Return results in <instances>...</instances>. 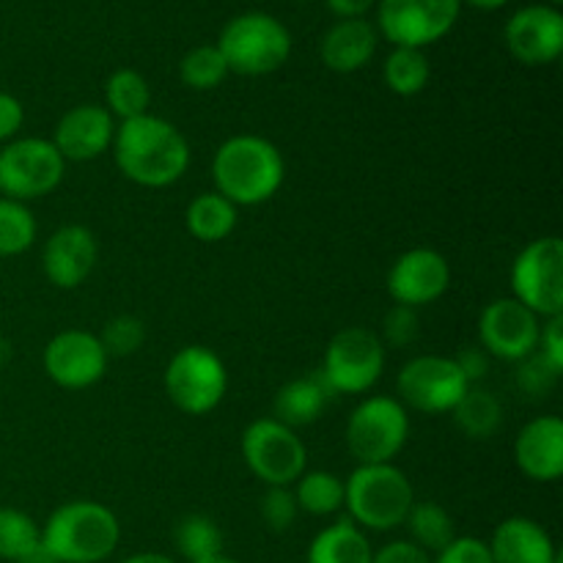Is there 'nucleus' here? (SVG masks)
<instances>
[{
  "label": "nucleus",
  "mask_w": 563,
  "mask_h": 563,
  "mask_svg": "<svg viewBox=\"0 0 563 563\" xmlns=\"http://www.w3.org/2000/svg\"><path fill=\"white\" fill-rule=\"evenodd\" d=\"M113 159L121 174L141 187L176 185L190 168V143L179 126L159 115L121 121L113 135Z\"/></svg>",
  "instance_id": "1"
},
{
  "label": "nucleus",
  "mask_w": 563,
  "mask_h": 563,
  "mask_svg": "<svg viewBox=\"0 0 563 563\" xmlns=\"http://www.w3.org/2000/svg\"><path fill=\"white\" fill-rule=\"evenodd\" d=\"M214 187L236 209L258 207L278 196L286 179L280 148L262 135H234L220 143L212 159Z\"/></svg>",
  "instance_id": "2"
},
{
  "label": "nucleus",
  "mask_w": 563,
  "mask_h": 563,
  "mask_svg": "<svg viewBox=\"0 0 563 563\" xmlns=\"http://www.w3.org/2000/svg\"><path fill=\"white\" fill-rule=\"evenodd\" d=\"M119 539V517L97 500H69L42 528V544L55 563H99L115 553Z\"/></svg>",
  "instance_id": "3"
},
{
  "label": "nucleus",
  "mask_w": 563,
  "mask_h": 563,
  "mask_svg": "<svg viewBox=\"0 0 563 563\" xmlns=\"http://www.w3.org/2000/svg\"><path fill=\"white\" fill-rule=\"evenodd\" d=\"M412 504L416 489L394 462L357 465L344 482V506L350 520L366 531H394L405 526Z\"/></svg>",
  "instance_id": "4"
},
{
  "label": "nucleus",
  "mask_w": 563,
  "mask_h": 563,
  "mask_svg": "<svg viewBox=\"0 0 563 563\" xmlns=\"http://www.w3.org/2000/svg\"><path fill=\"white\" fill-rule=\"evenodd\" d=\"M220 55L229 71L242 77H264L278 71L291 55V36L280 20L264 11L240 14L220 31Z\"/></svg>",
  "instance_id": "5"
},
{
  "label": "nucleus",
  "mask_w": 563,
  "mask_h": 563,
  "mask_svg": "<svg viewBox=\"0 0 563 563\" xmlns=\"http://www.w3.org/2000/svg\"><path fill=\"white\" fill-rule=\"evenodd\" d=\"M407 438H410V416L394 396H368L346 421V449L357 465H385L396 460Z\"/></svg>",
  "instance_id": "6"
},
{
  "label": "nucleus",
  "mask_w": 563,
  "mask_h": 563,
  "mask_svg": "<svg viewBox=\"0 0 563 563\" xmlns=\"http://www.w3.org/2000/svg\"><path fill=\"white\" fill-rule=\"evenodd\" d=\"M165 394L185 416H207L229 390V372L209 346H181L165 366Z\"/></svg>",
  "instance_id": "7"
},
{
  "label": "nucleus",
  "mask_w": 563,
  "mask_h": 563,
  "mask_svg": "<svg viewBox=\"0 0 563 563\" xmlns=\"http://www.w3.org/2000/svg\"><path fill=\"white\" fill-rule=\"evenodd\" d=\"M511 297L539 319L563 317V242L542 236L517 253L511 264Z\"/></svg>",
  "instance_id": "8"
},
{
  "label": "nucleus",
  "mask_w": 563,
  "mask_h": 563,
  "mask_svg": "<svg viewBox=\"0 0 563 563\" xmlns=\"http://www.w3.org/2000/svg\"><path fill=\"white\" fill-rule=\"evenodd\" d=\"M242 460L267 487H291L306 473L308 451L295 429L275 418H258L242 432Z\"/></svg>",
  "instance_id": "9"
},
{
  "label": "nucleus",
  "mask_w": 563,
  "mask_h": 563,
  "mask_svg": "<svg viewBox=\"0 0 563 563\" xmlns=\"http://www.w3.org/2000/svg\"><path fill=\"white\" fill-rule=\"evenodd\" d=\"M64 174L66 159L47 137H14L0 148V192L11 201L49 196Z\"/></svg>",
  "instance_id": "10"
},
{
  "label": "nucleus",
  "mask_w": 563,
  "mask_h": 563,
  "mask_svg": "<svg viewBox=\"0 0 563 563\" xmlns=\"http://www.w3.org/2000/svg\"><path fill=\"white\" fill-rule=\"evenodd\" d=\"M385 372V344L374 330L344 328L330 339L319 377L335 394H366Z\"/></svg>",
  "instance_id": "11"
},
{
  "label": "nucleus",
  "mask_w": 563,
  "mask_h": 563,
  "mask_svg": "<svg viewBox=\"0 0 563 563\" xmlns=\"http://www.w3.org/2000/svg\"><path fill=\"white\" fill-rule=\"evenodd\" d=\"M460 0H379L377 27L394 47L423 49L454 31Z\"/></svg>",
  "instance_id": "12"
},
{
  "label": "nucleus",
  "mask_w": 563,
  "mask_h": 563,
  "mask_svg": "<svg viewBox=\"0 0 563 563\" xmlns=\"http://www.w3.org/2000/svg\"><path fill=\"white\" fill-rule=\"evenodd\" d=\"M471 388L462 377L454 357L445 355H418L401 366L396 377V394L405 407L427 416L451 412L456 401Z\"/></svg>",
  "instance_id": "13"
},
{
  "label": "nucleus",
  "mask_w": 563,
  "mask_h": 563,
  "mask_svg": "<svg viewBox=\"0 0 563 563\" xmlns=\"http://www.w3.org/2000/svg\"><path fill=\"white\" fill-rule=\"evenodd\" d=\"M539 333H542V319L515 297L493 300L478 319L482 350L509 363H520L533 355L539 346Z\"/></svg>",
  "instance_id": "14"
},
{
  "label": "nucleus",
  "mask_w": 563,
  "mask_h": 563,
  "mask_svg": "<svg viewBox=\"0 0 563 563\" xmlns=\"http://www.w3.org/2000/svg\"><path fill=\"white\" fill-rule=\"evenodd\" d=\"M108 352L97 333L64 330L44 346V372L58 388L82 390L97 385L108 372Z\"/></svg>",
  "instance_id": "15"
},
{
  "label": "nucleus",
  "mask_w": 563,
  "mask_h": 563,
  "mask_svg": "<svg viewBox=\"0 0 563 563\" xmlns=\"http://www.w3.org/2000/svg\"><path fill=\"white\" fill-rule=\"evenodd\" d=\"M451 286L449 258L432 247H412L401 253L388 273V291L396 306L421 308L440 300Z\"/></svg>",
  "instance_id": "16"
},
{
  "label": "nucleus",
  "mask_w": 563,
  "mask_h": 563,
  "mask_svg": "<svg viewBox=\"0 0 563 563\" xmlns=\"http://www.w3.org/2000/svg\"><path fill=\"white\" fill-rule=\"evenodd\" d=\"M506 47L520 64H553L563 53V14L555 5H526L506 22Z\"/></svg>",
  "instance_id": "17"
},
{
  "label": "nucleus",
  "mask_w": 563,
  "mask_h": 563,
  "mask_svg": "<svg viewBox=\"0 0 563 563\" xmlns=\"http://www.w3.org/2000/svg\"><path fill=\"white\" fill-rule=\"evenodd\" d=\"M115 119L102 104H77L66 110L53 132V146L66 163H91L113 146Z\"/></svg>",
  "instance_id": "18"
},
{
  "label": "nucleus",
  "mask_w": 563,
  "mask_h": 563,
  "mask_svg": "<svg viewBox=\"0 0 563 563\" xmlns=\"http://www.w3.org/2000/svg\"><path fill=\"white\" fill-rule=\"evenodd\" d=\"M97 256L99 245L91 229L80 223H69L53 231L49 240L44 242L42 267L53 286H58V289H77L93 273Z\"/></svg>",
  "instance_id": "19"
},
{
  "label": "nucleus",
  "mask_w": 563,
  "mask_h": 563,
  "mask_svg": "<svg viewBox=\"0 0 563 563\" xmlns=\"http://www.w3.org/2000/svg\"><path fill=\"white\" fill-rule=\"evenodd\" d=\"M515 462L531 482H555L563 476V421L539 416L522 427L515 440Z\"/></svg>",
  "instance_id": "20"
},
{
  "label": "nucleus",
  "mask_w": 563,
  "mask_h": 563,
  "mask_svg": "<svg viewBox=\"0 0 563 563\" xmlns=\"http://www.w3.org/2000/svg\"><path fill=\"white\" fill-rule=\"evenodd\" d=\"M493 563H561L550 533L531 517H509L487 542Z\"/></svg>",
  "instance_id": "21"
},
{
  "label": "nucleus",
  "mask_w": 563,
  "mask_h": 563,
  "mask_svg": "<svg viewBox=\"0 0 563 563\" xmlns=\"http://www.w3.org/2000/svg\"><path fill=\"white\" fill-rule=\"evenodd\" d=\"M377 27L368 20L357 16V20H339L319 44V55L328 69L339 71V75H352V71L363 69L368 60L377 53Z\"/></svg>",
  "instance_id": "22"
},
{
  "label": "nucleus",
  "mask_w": 563,
  "mask_h": 563,
  "mask_svg": "<svg viewBox=\"0 0 563 563\" xmlns=\"http://www.w3.org/2000/svg\"><path fill=\"white\" fill-rule=\"evenodd\" d=\"M330 399H333V390L324 385L319 372L306 374V377L289 379V383L275 394L273 418L289 429L308 427V423H313L317 418H322Z\"/></svg>",
  "instance_id": "23"
},
{
  "label": "nucleus",
  "mask_w": 563,
  "mask_h": 563,
  "mask_svg": "<svg viewBox=\"0 0 563 563\" xmlns=\"http://www.w3.org/2000/svg\"><path fill=\"white\" fill-rule=\"evenodd\" d=\"M372 559L366 533L350 517L319 531L308 548V563H372Z\"/></svg>",
  "instance_id": "24"
},
{
  "label": "nucleus",
  "mask_w": 563,
  "mask_h": 563,
  "mask_svg": "<svg viewBox=\"0 0 563 563\" xmlns=\"http://www.w3.org/2000/svg\"><path fill=\"white\" fill-rule=\"evenodd\" d=\"M236 220H240V209L218 190L198 192L185 214L187 231L198 242H223L236 229Z\"/></svg>",
  "instance_id": "25"
},
{
  "label": "nucleus",
  "mask_w": 563,
  "mask_h": 563,
  "mask_svg": "<svg viewBox=\"0 0 563 563\" xmlns=\"http://www.w3.org/2000/svg\"><path fill=\"white\" fill-rule=\"evenodd\" d=\"M405 528L410 531V542L429 555L440 553V550H445L456 539L454 517L443 506L434 504V500L412 504Z\"/></svg>",
  "instance_id": "26"
},
{
  "label": "nucleus",
  "mask_w": 563,
  "mask_h": 563,
  "mask_svg": "<svg viewBox=\"0 0 563 563\" xmlns=\"http://www.w3.org/2000/svg\"><path fill=\"white\" fill-rule=\"evenodd\" d=\"M451 412H454L456 427L473 440L493 438L495 429L504 421V407L484 385H471Z\"/></svg>",
  "instance_id": "27"
},
{
  "label": "nucleus",
  "mask_w": 563,
  "mask_h": 563,
  "mask_svg": "<svg viewBox=\"0 0 563 563\" xmlns=\"http://www.w3.org/2000/svg\"><path fill=\"white\" fill-rule=\"evenodd\" d=\"M104 99H108V113L119 121L137 119V115L148 113V102H152V88H148L146 77L135 69H115L108 77L104 86Z\"/></svg>",
  "instance_id": "28"
},
{
  "label": "nucleus",
  "mask_w": 563,
  "mask_h": 563,
  "mask_svg": "<svg viewBox=\"0 0 563 563\" xmlns=\"http://www.w3.org/2000/svg\"><path fill=\"white\" fill-rule=\"evenodd\" d=\"M291 493H295L297 506L313 517H328L344 509V478L330 471L302 473Z\"/></svg>",
  "instance_id": "29"
},
{
  "label": "nucleus",
  "mask_w": 563,
  "mask_h": 563,
  "mask_svg": "<svg viewBox=\"0 0 563 563\" xmlns=\"http://www.w3.org/2000/svg\"><path fill=\"white\" fill-rule=\"evenodd\" d=\"M385 86L399 97H416L427 88L429 77H432V66L423 49L412 47H394V53L385 58L383 66Z\"/></svg>",
  "instance_id": "30"
},
{
  "label": "nucleus",
  "mask_w": 563,
  "mask_h": 563,
  "mask_svg": "<svg viewBox=\"0 0 563 563\" xmlns=\"http://www.w3.org/2000/svg\"><path fill=\"white\" fill-rule=\"evenodd\" d=\"M176 550H179L181 559L190 563L207 561L212 555L223 553V531L218 528V522L207 515H187L176 522L174 531Z\"/></svg>",
  "instance_id": "31"
},
{
  "label": "nucleus",
  "mask_w": 563,
  "mask_h": 563,
  "mask_svg": "<svg viewBox=\"0 0 563 563\" xmlns=\"http://www.w3.org/2000/svg\"><path fill=\"white\" fill-rule=\"evenodd\" d=\"M36 218L22 201L0 198V258L20 256L36 242Z\"/></svg>",
  "instance_id": "32"
},
{
  "label": "nucleus",
  "mask_w": 563,
  "mask_h": 563,
  "mask_svg": "<svg viewBox=\"0 0 563 563\" xmlns=\"http://www.w3.org/2000/svg\"><path fill=\"white\" fill-rule=\"evenodd\" d=\"M179 77L192 91H212L229 77V64L220 55L218 44H201L181 58Z\"/></svg>",
  "instance_id": "33"
},
{
  "label": "nucleus",
  "mask_w": 563,
  "mask_h": 563,
  "mask_svg": "<svg viewBox=\"0 0 563 563\" xmlns=\"http://www.w3.org/2000/svg\"><path fill=\"white\" fill-rule=\"evenodd\" d=\"M42 542V528L20 509L0 506V559L22 561Z\"/></svg>",
  "instance_id": "34"
},
{
  "label": "nucleus",
  "mask_w": 563,
  "mask_h": 563,
  "mask_svg": "<svg viewBox=\"0 0 563 563\" xmlns=\"http://www.w3.org/2000/svg\"><path fill=\"white\" fill-rule=\"evenodd\" d=\"M99 341H102L108 357H130L146 341V324L137 317H132V313H119V317H113L104 324Z\"/></svg>",
  "instance_id": "35"
},
{
  "label": "nucleus",
  "mask_w": 563,
  "mask_h": 563,
  "mask_svg": "<svg viewBox=\"0 0 563 563\" xmlns=\"http://www.w3.org/2000/svg\"><path fill=\"white\" fill-rule=\"evenodd\" d=\"M297 511H300V506H297L291 487H267L262 498V520L267 522L269 531H289L297 520Z\"/></svg>",
  "instance_id": "36"
},
{
  "label": "nucleus",
  "mask_w": 563,
  "mask_h": 563,
  "mask_svg": "<svg viewBox=\"0 0 563 563\" xmlns=\"http://www.w3.org/2000/svg\"><path fill=\"white\" fill-rule=\"evenodd\" d=\"M418 311L410 306H394L383 319V344L390 346H407L418 339Z\"/></svg>",
  "instance_id": "37"
},
{
  "label": "nucleus",
  "mask_w": 563,
  "mask_h": 563,
  "mask_svg": "<svg viewBox=\"0 0 563 563\" xmlns=\"http://www.w3.org/2000/svg\"><path fill=\"white\" fill-rule=\"evenodd\" d=\"M520 363H522V368H520V374H517V379H520V385L528 390V394H537V396L548 394V390L553 388L555 379L561 377V374L555 372V368L550 366L542 355H539V350Z\"/></svg>",
  "instance_id": "38"
},
{
  "label": "nucleus",
  "mask_w": 563,
  "mask_h": 563,
  "mask_svg": "<svg viewBox=\"0 0 563 563\" xmlns=\"http://www.w3.org/2000/svg\"><path fill=\"white\" fill-rule=\"evenodd\" d=\"M432 563H493L487 542L473 537H456L445 550H440Z\"/></svg>",
  "instance_id": "39"
},
{
  "label": "nucleus",
  "mask_w": 563,
  "mask_h": 563,
  "mask_svg": "<svg viewBox=\"0 0 563 563\" xmlns=\"http://www.w3.org/2000/svg\"><path fill=\"white\" fill-rule=\"evenodd\" d=\"M537 350L555 372H563V317L542 319V333H539Z\"/></svg>",
  "instance_id": "40"
},
{
  "label": "nucleus",
  "mask_w": 563,
  "mask_h": 563,
  "mask_svg": "<svg viewBox=\"0 0 563 563\" xmlns=\"http://www.w3.org/2000/svg\"><path fill=\"white\" fill-rule=\"evenodd\" d=\"M454 363L460 366L467 385H482V379L489 372V355L484 350H476V346H465L460 355H454Z\"/></svg>",
  "instance_id": "41"
},
{
  "label": "nucleus",
  "mask_w": 563,
  "mask_h": 563,
  "mask_svg": "<svg viewBox=\"0 0 563 563\" xmlns=\"http://www.w3.org/2000/svg\"><path fill=\"white\" fill-rule=\"evenodd\" d=\"M372 563H432V555L423 553L421 548L407 539V542H390L385 544L379 553H374Z\"/></svg>",
  "instance_id": "42"
},
{
  "label": "nucleus",
  "mask_w": 563,
  "mask_h": 563,
  "mask_svg": "<svg viewBox=\"0 0 563 563\" xmlns=\"http://www.w3.org/2000/svg\"><path fill=\"white\" fill-rule=\"evenodd\" d=\"M22 121H25V110L20 99L0 91V141H11L22 130Z\"/></svg>",
  "instance_id": "43"
},
{
  "label": "nucleus",
  "mask_w": 563,
  "mask_h": 563,
  "mask_svg": "<svg viewBox=\"0 0 563 563\" xmlns=\"http://www.w3.org/2000/svg\"><path fill=\"white\" fill-rule=\"evenodd\" d=\"M377 0H328L330 11L339 14L341 20H357V16L366 14Z\"/></svg>",
  "instance_id": "44"
},
{
  "label": "nucleus",
  "mask_w": 563,
  "mask_h": 563,
  "mask_svg": "<svg viewBox=\"0 0 563 563\" xmlns=\"http://www.w3.org/2000/svg\"><path fill=\"white\" fill-rule=\"evenodd\" d=\"M121 563H176V561L168 559V555H163V553H135Z\"/></svg>",
  "instance_id": "45"
},
{
  "label": "nucleus",
  "mask_w": 563,
  "mask_h": 563,
  "mask_svg": "<svg viewBox=\"0 0 563 563\" xmlns=\"http://www.w3.org/2000/svg\"><path fill=\"white\" fill-rule=\"evenodd\" d=\"M16 563H55V561H53V555H49L47 550H44V544L38 542L36 548H33L31 553L25 555V559H22V561H16Z\"/></svg>",
  "instance_id": "46"
},
{
  "label": "nucleus",
  "mask_w": 563,
  "mask_h": 563,
  "mask_svg": "<svg viewBox=\"0 0 563 563\" xmlns=\"http://www.w3.org/2000/svg\"><path fill=\"white\" fill-rule=\"evenodd\" d=\"M460 3H467L473 5V9H482V11H495L500 9V5L509 3V0H460Z\"/></svg>",
  "instance_id": "47"
},
{
  "label": "nucleus",
  "mask_w": 563,
  "mask_h": 563,
  "mask_svg": "<svg viewBox=\"0 0 563 563\" xmlns=\"http://www.w3.org/2000/svg\"><path fill=\"white\" fill-rule=\"evenodd\" d=\"M198 563H240V561H234V559H229V555H212V559H207V561H198Z\"/></svg>",
  "instance_id": "48"
},
{
  "label": "nucleus",
  "mask_w": 563,
  "mask_h": 563,
  "mask_svg": "<svg viewBox=\"0 0 563 563\" xmlns=\"http://www.w3.org/2000/svg\"><path fill=\"white\" fill-rule=\"evenodd\" d=\"M561 3H563V0H550V5H555V9H559Z\"/></svg>",
  "instance_id": "49"
}]
</instances>
